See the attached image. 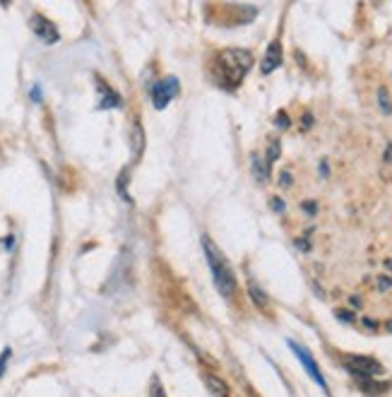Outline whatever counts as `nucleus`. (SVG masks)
<instances>
[{
	"label": "nucleus",
	"mask_w": 392,
	"mask_h": 397,
	"mask_svg": "<svg viewBox=\"0 0 392 397\" xmlns=\"http://www.w3.org/2000/svg\"><path fill=\"white\" fill-rule=\"evenodd\" d=\"M268 171H270L268 164H260V157H258V154H253V174H255V178H258L260 183H265V181L270 178Z\"/></svg>",
	"instance_id": "f8f14e48"
},
{
	"label": "nucleus",
	"mask_w": 392,
	"mask_h": 397,
	"mask_svg": "<svg viewBox=\"0 0 392 397\" xmlns=\"http://www.w3.org/2000/svg\"><path fill=\"white\" fill-rule=\"evenodd\" d=\"M10 354H12V351H10V349H5L3 354H0V376H3L5 366H8V359H10Z\"/></svg>",
	"instance_id": "f3484780"
},
{
	"label": "nucleus",
	"mask_w": 392,
	"mask_h": 397,
	"mask_svg": "<svg viewBox=\"0 0 392 397\" xmlns=\"http://www.w3.org/2000/svg\"><path fill=\"white\" fill-rule=\"evenodd\" d=\"M29 97H32V102H41V89L39 87H32V92H29Z\"/></svg>",
	"instance_id": "aec40b11"
},
{
	"label": "nucleus",
	"mask_w": 392,
	"mask_h": 397,
	"mask_svg": "<svg viewBox=\"0 0 392 397\" xmlns=\"http://www.w3.org/2000/svg\"><path fill=\"white\" fill-rule=\"evenodd\" d=\"M289 349L294 351L296 356H299V361L304 364V369H306V373L310 376V378L315 380V383L320 385V388L328 393V383H325V376H323V371L318 369V364H315V359H313V354H310L306 347H301L299 342H294V340H289Z\"/></svg>",
	"instance_id": "20e7f679"
},
{
	"label": "nucleus",
	"mask_w": 392,
	"mask_h": 397,
	"mask_svg": "<svg viewBox=\"0 0 392 397\" xmlns=\"http://www.w3.org/2000/svg\"><path fill=\"white\" fill-rule=\"evenodd\" d=\"M315 207H318V205H315V203H304L306 214H315V212H318V210H315Z\"/></svg>",
	"instance_id": "412c9836"
},
{
	"label": "nucleus",
	"mask_w": 392,
	"mask_h": 397,
	"mask_svg": "<svg viewBox=\"0 0 392 397\" xmlns=\"http://www.w3.org/2000/svg\"><path fill=\"white\" fill-rule=\"evenodd\" d=\"M203 248H205V255H207L209 273H212L219 294H222L224 299H231V296L236 294V289H239V282H236V275L234 270H231L229 260L224 258V253L217 248V243H214L209 236H203Z\"/></svg>",
	"instance_id": "f03ea898"
},
{
	"label": "nucleus",
	"mask_w": 392,
	"mask_h": 397,
	"mask_svg": "<svg viewBox=\"0 0 392 397\" xmlns=\"http://www.w3.org/2000/svg\"><path fill=\"white\" fill-rule=\"evenodd\" d=\"M279 183L289 185V183H291V176H289V174H281V176H279Z\"/></svg>",
	"instance_id": "5701e85b"
},
{
	"label": "nucleus",
	"mask_w": 392,
	"mask_h": 397,
	"mask_svg": "<svg viewBox=\"0 0 392 397\" xmlns=\"http://www.w3.org/2000/svg\"><path fill=\"white\" fill-rule=\"evenodd\" d=\"M203 380H205V388L209 390L214 397H229V385L224 383L219 376H214V373H205L203 376Z\"/></svg>",
	"instance_id": "1a4fd4ad"
},
{
	"label": "nucleus",
	"mask_w": 392,
	"mask_h": 397,
	"mask_svg": "<svg viewBox=\"0 0 392 397\" xmlns=\"http://www.w3.org/2000/svg\"><path fill=\"white\" fill-rule=\"evenodd\" d=\"M388 270H392V260H388Z\"/></svg>",
	"instance_id": "a878e982"
},
{
	"label": "nucleus",
	"mask_w": 392,
	"mask_h": 397,
	"mask_svg": "<svg viewBox=\"0 0 392 397\" xmlns=\"http://www.w3.org/2000/svg\"><path fill=\"white\" fill-rule=\"evenodd\" d=\"M279 65H281V41L279 39H274V41L268 46V51H265L263 63H260V73L270 75V73H274Z\"/></svg>",
	"instance_id": "6e6552de"
},
{
	"label": "nucleus",
	"mask_w": 392,
	"mask_h": 397,
	"mask_svg": "<svg viewBox=\"0 0 392 397\" xmlns=\"http://www.w3.org/2000/svg\"><path fill=\"white\" fill-rule=\"evenodd\" d=\"M29 27H32V32L37 34L44 44H56L60 39L58 27L51 22V19L44 17V15H32V19H29Z\"/></svg>",
	"instance_id": "423d86ee"
},
{
	"label": "nucleus",
	"mask_w": 392,
	"mask_h": 397,
	"mask_svg": "<svg viewBox=\"0 0 392 397\" xmlns=\"http://www.w3.org/2000/svg\"><path fill=\"white\" fill-rule=\"evenodd\" d=\"M342 364L349 373H354L356 378H373V376L383 373V366L378 359L373 356H364V354H344L342 356Z\"/></svg>",
	"instance_id": "7ed1b4c3"
},
{
	"label": "nucleus",
	"mask_w": 392,
	"mask_h": 397,
	"mask_svg": "<svg viewBox=\"0 0 392 397\" xmlns=\"http://www.w3.org/2000/svg\"><path fill=\"white\" fill-rule=\"evenodd\" d=\"M378 104H380V109H383L385 116L392 113V104H390V97H388V92H385V89H380V92H378Z\"/></svg>",
	"instance_id": "4468645a"
},
{
	"label": "nucleus",
	"mask_w": 392,
	"mask_h": 397,
	"mask_svg": "<svg viewBox=\"0 0 392 397\" xmlns=\"http://www.w3.org/2000/svg\"><path fill=\"white\" fill-rule=\"evenodd\" d=\"M250 65H253V53L248 48H226L219 53L214 73L222 77V87L236 89L250 70Z\"/></svg>",
	"instance_id": "f257e3e1"
},
{
	"label": "nucleus",
	"mask_w": 392,
	"mask_h": 397,
	"mask_svg": "<svg viewBox=\"0 0 392 397\" xmlns=\"http://www.w3.org/2000/svg\"><path fill=\"white\" fill-rule=\"evenodd\" d=\"M149 397H167V395H164V390H162V385H159L157 380L152 383V393H149Z\"/></svg>",
	"instance_id": "6ab92c4d"
},
{
	"label": "nucleus",
	"mask_w": 392,
	"mask_h": 397,
	"mask_svg": "<svg viewBox=\"0 0 392 397\" xmlns=\"http://www.w3.org/2000/svg\"><path fill=\"white\" fill-rule=\"evenodd\" d=\"M385 330H388V333H392V320H388V323H385Z\"/></svg>",
	"instance_id": "393cba45"
},
{
	"label": "nucleus",
	"mask_w": 392,
	"mask_h": 397,
	"mask_svg": "<svg viewBox=\"0 0 392 397\" xmlns=\"http://www.w3.org/2000/svg\"><path fill=\"white\" fill-rule=\"evenodd\" d=\"M274 123H277V128H289V118H286L284 111H279V116L274 118Z\"/></svg>",
	"instance_id": "2eb2a0df"
},
{
	"label": "nucleus",
	"mask_w": 392,
	"mask_h": 397,
	"mask_svg": "<svg viewBox=\"0 0 392 397\" xmlns=\"http://www.w3.org/2000/svg\"><path fill=\"white\" fill-rule=\"evenodd\" d=\"M385 159H388V162H392V145L388 147V154H385Z\"/></svg>",
	"instance_id": "b1692460"
},
{
	"label": "nucleus",
	"mask_w": 392,
	"mask_h": 397,
	"mask_svg": "<svg viewBox=\"0 0 392 397\" xmlns=\"http://www.w3.org/2000/svg\"><path fill=\"white\" fill-rule=\"evenodd\" d=\"M270 205H272V210H274V212H284V200L272 198V200H270Z\"/></svg>",
	"instance_id": "a211bd4d"
},
{
	"label": "nucleus",
	"mask_w": 392,
	"mask_h": 397,
	"mask_svg": "<svg viewBox=\"0 0 392 397\" xmlns=\"http://www.w3.org/2000/svg\"><path fill=\"white\" fill-rule=\"evenodd\" d=\"M335 315L339 320H346V323H354V315H351L349 311H335Z\"/></svg>",
	"instance_id": "dca6fc26"
},
{
	"label": "nucleus",
	"mask_w": 392,
	"mask_h": 397,
	"mask_svg": "<svg viewBox=\"0 0 392 397\" xmlns=\"http://www.w3.org/2000/svg\"><path fill=\"white\" fill-rule=\"evenodd\" d=\"M248 294H250V299H253V304L258 306V308H268L270 306V299H268V294L263 291V286H258L250 279L248 282Z\"/></svg>",
	"instance_id": "9d476101"
},
{
	"label": "nucleus",
	"mask_w": 392,
	"mask_h": 397,
	"mask_svg": "<svg viewBox=\"0 0 392 397\" xmlns=\"http://www.w3.org/2000/svg\"><path fill=\"white\" fill-rule=\"evenodd\" d=\"M97 89H99V109L106 111V109H120L123 107V99L115 92L111 84H106L102 77H97Z\"/></svg>",
	"instance_id": "0eeeda50"
},
{
	"label": "nucleus",
	"mask_w": 392,
	"mask_h": 397,
	"mask_svg": "<svg viewBox=\"0 0 392 397\" xmlns=\"http://www.w3.org/2000/svg\"><path fill=\"white\" fill-rule=\"evenodd\" d=\"M390 286H392V279H385V277L378 279V289H390Z\"/></svg>",
	"instance_id": "4be33fe9"
},
{
	"label": "nucleus",
	"mask_w": 392,
	"mask_h": 397,
	"mask_svg": "<svg viewBox=\"0 0 392 397\" xmlns=\"http://www.w3.org/2000/svg\"><path fill=\"white\" fill-rule=\"evenodd\" d=\"M178 80L176 77H167V80H162V82H157L152 87V104H154V109L157 111H162V109H167L169 107V102L171 99L178 94Z\"/></svg>",
	"instance_id": "39448f33"
},
{
	"label": "nucleus",
	"mask_w": 392,
	"mask_h": 397,
	"mask_svg": "<svg viewBox=\"0 0 392 397\" xmlns=\"http://www.w3.org/2000/svg\"><path fill=\"white\" fill-rule=\"evenodd\" d=\"M277 157H279V140H277V138H272V140H270L268 159H265V164H268V167H272V164L277 162Z\"/></svg>",
	"instance_id": "ddd939ff"
},
{
	"label": "nucleus",
	"mask_w": 392,
	"mask_h": 397,
	"mask_svg": "<svg viewBox=\"0 0 392 397\" xmlns=\"http://www.w3.org/2000/svg\"><path fill=\"white\" fill-rule=\"evenodd\" d=\"M130 140H133V152L135 157H140L144 149V133H142V125H140V120H135L133 123V133H130Z\"/></svg>",
	"instance_id": "9b49d317"
}]
</instances>
